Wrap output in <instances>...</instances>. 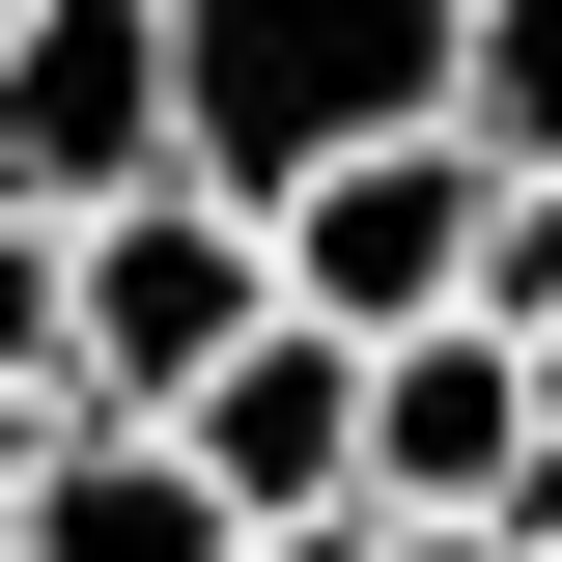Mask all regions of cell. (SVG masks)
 I'll return each mask as SVG.
<instances>
[{"mask_svg": "<svg viewBox=\"0 0 562 562\" xmlns=\"http://www.w3.org/2000/svg\"><path fill=\"white\" fill-rule=\"evenodd\" d=\"M254 225H281V310H310V338H450V310H479V225H506V169L450 113H338V140H281L254 169Z\"/></svg>", "mask_w": 562, "mask_h": 562, "instance_id": "cell-1", "label": "cell"}, {"mask_svg": "<svg viewBox=\"0 0 562 562\" xmlns=\"http://www.w3.org/2000/svg\"><path fill=\"white\" fill-rule=\"evenodd\" d=\"M281 338V225H254V169H169V198H113L85 225V422H113V450H169V422L225 394V366Z\"/></svg>", "mask_w": 562, "mask_h": 562, "instance_id": "cell-2", "label": "cell"}, {"mask_svg": "<svg viewBox=\"0 0 562 562\" xmlns=\"http://www.w3.org/2000/svg\"><path fill=\"white\" fill-rule=\"evenodd\" d=\"M169 169H198V57H169V29H140V0H29V29H0V225H113V198H169Z\"/></svg>", "mask_w": 562, "mask_h": 562, "instance_id": "cell-3", "label": "cell"}, {"mask_svg": "<svg viewBox=\"0 0 562 562\" xmlns=\"http://www.w3.org/2000/svg\"><path fill=\"white\" fill-rule=\"evenodd\" d=\"M366 535H562V394L506 338H394L366 366Z\"/></svg>", "mask_w": 562, "mask_h": 562, "instance_id": "cell-4", "label": "cell"}, {"mask_svg": "<svg viewBox=\"0 0 562 562\" xmlns=\"http://www.w3.org/2000/svg\"><path fill=\"white\" fill-rule=\"evenodd\" d=\"M169 450H198V506H225V535H366V338H310V310H281V338L225 366Z\"/></svg>", "mask_w": 562, "mask_h": 562, "instance_id": "cell-5", "label": "cell"}, {"mask_svg": "<svg viewBox=\"0 0 562 562\" xmlns=\"http://www.w3.org/2000/svg\"><path fill=\"white\" fill-rule=\"evenodd\" d=\"M422 113L479 140L506 198H562V0H479V29H422Z\"/></svg>", "mask_w": 562, "mask_h": 562, "instance_id": "cell-6", "label": "cell"}, {"mask_svg": "<svg viewBox=\"0 0 562 562\" xmlns=\"http://www.w3.org/2000/svg\"><path fill=\"white\" fill-rule=\"evenodd\" d=\"M29 562H254V535L198 506V450H113V422H85L57 506H29Z\"/></svg>", "mask_w": 562, "mask_h": 562, "instance_id": "cell-7", "label": "cell"}, {"mask_svg": "<svg viewBox=\"0 0 562 562\" xmlns=\"http://www.w3.org/2000/svg\"><path fill=\"white\" fill-rule=\"evenodd\" d=\"M366 562H535V535H366Z\"/></svg>", "mask_w": 562, "mask_h": 562, "instance_id": "cell-8", "label": "cell"}, {"mask_svg": "<svg viewBox=\"0 0 562 562\" xmlns=\"http://www.w3.org/2000/svg\"><path fill=\"white\" fill-rule=\"evenodd\" d=\"M254 562H366V535H254Z\"/></svg>", "mask_w": 562, "mask_h": 562, "instance_id": "cell-9", "label": "cell"}, {"mask_svg": "<svg viewBox=\"0 0 562 562\" xmlns=\"http://www.w3.org/2000/svg\"><path fill=\"white\" fill-rule=\"evenodd\" d=\"M535 562H562V535H535Z\"/></svg>", "mask_w": 562, "mask_h": 562, "instance_id": "cell-10", "label": "cell"}]
</instances>
